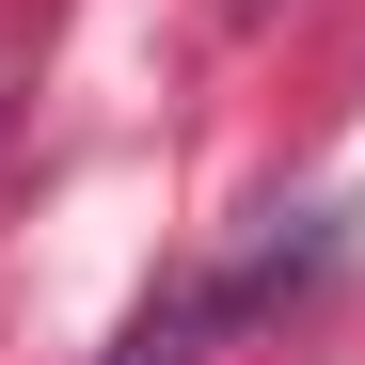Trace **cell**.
Wrapping results in <instances>:
<instances>
[{"label":"cell","instance_id":"obj_1","mask_svg":"<svg viewBox=\"0 0 365 365\" xmlns=\"http://www.w3.org/2000/svg\"><path fill=\"white\" fill-rule=\"evenodd\" d=\"M318 270H334V222H270L255 255H222V270H159V286L128 302V334H111V365H207L222 334L286 318Z\"/></svg>","mask_w":365,"mask_h":365}]
</instances>
